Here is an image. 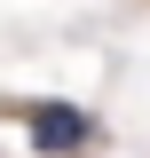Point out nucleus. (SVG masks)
<instances>
[{"label": "nucleus", "mask_w": 150, "mask_h": 158, "mask_svg": "<svg viewBox=\"0 0 150 158\" xmlns=\"http://www.w3.org/2000/svg\"><path fill=\"white\" fill-rule=\"evenodd\" d=\"M8 118L24 127V142H32L40 158H79V150L95 142V111L56 103V95H40V103H8Z\"/></svg>", "instance_id": "1"}]
</instances>
